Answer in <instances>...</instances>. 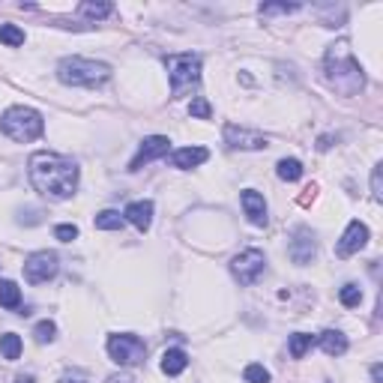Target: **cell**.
I'll list each match as a JSON object with an SVG mask.
<instances>
[{
  "instance_id": "5b68a950",
  "label": "cell",
  "mask_w": 383,
  "mask_h": 383,
  "mask_svg": "<svg viewBox=\"0 0 383 383\" xmlns=\"http://www.w3.org/2000/svg\"><path fill=\"white\" fill-rule=\"evenodd\" d=\"M171 78V96H183L186 87L201 81V57L198 54H171L165 57Z\"/></svg>"
},
{
  "instance_id": "e575fe53",
  "label": "cell",
  "mask_w": 383,
  "mask_h": 383,
  "mask_svg": "<svg viewBox=\"0 0 383 383\" xmlns=\"http://www.w3.org/2000/svg\"><path fill=\"white\" fill-rule=\"evenodd\" d=\"M16 383H36V380H33L30 375H18V377H16Z\"/></svg>"
},
{
  "instance_id": "484cf974",
  "label": "cell",
  "mask_w": 383,
  "mask_h": 383,
  "mask_svg": "<svg viewBox=\"0 0 383 383\" xmlns=\"http://www.w3.org/2000/svg\"><path fill=\"white\" fill-rule=\"evenodd\" d=\"M54 336H57V326H54V321H40V324H36V329H33V338L40 341V344L54 341Z\"/></svg>"
},
{
  "instance_id": "f1b7e54d",
  "label": "cell",
  "mask_w": 383,
  "mask_h": 383,
  "mask_svg": "<svg viewBox=\"0 0 383 383\" xmlns=\"http://www.w3.org/2000/svg\"><path fill=\"white\" fill-rule=\"evenodd\" d=\"M300 4H264L261 6V16H276V12H282V16H288V12H297Z\"/></svg>"
},
{
  "instance_id": "836d02e7",
  "label": "cell",
  "mask_w": 383,
  "mask_h": 383,
  "mask_svg": "<svg viewBox=\"0 0 383 383\" xmlns=\"http://www.w3.org/2000/svg\"><path fill=\"white\" fill-rule=\"evenodd\" d=\"M108 383H135V380H132L129 375H111V377H108Z\"/></svg>"
},
{
  "instance_id": "ba28073f",
  "label": "cell",
  "mask_w": 383,
  "mask_h": 383,
  "mask_svg": "<svg viewBox=\"0 0 383 383\" xmlns=\"http://www.w3.org/2000/svg\"><path fill=\"white\" fill-rule=\"evenodd\" d=\"M60 270L57 264V254L54 252H33L28 261H24V278L30 285H42L48 278H54Z\"/></svg>"
},
{
  "instance_id": "52a82bcc",
  "label": "cell",
  "mask_w": 383,
  "mask_h": 383,
  "mask_svg": "<svg viewBox=\"0 0 383 383\" xmlns=\"http://www.w3.org/2000/svg\"><path fill=\"white\" fill-rule=\"evenodd\" d=\"M264 266H266V258H264V252L261 249H246V252H240L237 258L231 261V273L240 285H254L261 278L264 273Z\"/></svg>"
},
{
  "instance_id": "9a60e30c",
  "label": "cell",
  "mask_w": 383,
  "mask_h": 383,
  "mask_svg": "<svg viewBox=\"0 0 383 383\" xmlns=\"http://www.w3.org/2000/svg\"><path fill=\"white\" fill-rule=\"evenodd\" d=\"M210 159V153L204 147H183V150H174L171 156V165L180 171H189V168H198V165H204Z\"/></svg>"
},
{
  "instance_id": "83f0119b",
  "label": "cell",
  "mask_w": 383,
  "mask_h": 383,
  "mask_svg": "<svg viewBox=\"0 0 383 383\" xmlns=\"http://www.w3.org/2000/svg\"><path fill=\"white\" fill-rule=\"evenodd\" d=\"M242 377H246L249 383H270V372H266L264 365H258V363L246 365V372H242Z\"/></svg>"
},
{
  "instance_id": "f546056e",
  "label": "cell",
  "mask_w": 383,
  "mask_h": 383,
  "mask_svg": "<svg viewBox=\"0 0 383 383\" xmlns=\"http://www.w3.org/2000/svg\"><path fill=\"white\" fill-rule=\"evenodd\" d=\"M383 165H377V168L372 171V198L375 201H383Z\"/></svg>"
},
{
  "instance_id": "4316f807",
  "label": "cell",
  "mask_w": 383,
  "mask_h": 383,
  "mask_svg": "<svg viewBox=\"0 0 383 383\" xmlns=\"http://www.w3.org/2000/svg\"><path fill=\"white\" fill-rule=\"evenodd\" d=\"M189 114H192L195 120H210V117H213V108H210V102H207V99L198 96V99L189 105Z\"/></svg>"
},
{
  "instance_id": "7402d4cb",
  "label": "cell",
  "mask_w": 383,
  "mask_h": 383,
  "mask_svg": "<svg viewBox=\"0 0 383 383\" xmlns=\"http://www.w3.org/2000/svg\"><path fill=\"white\" fill-rule=\"evenodd\" d=\"M312 344H314V336H309V333H297V336H290L288 350H290V356H293V360H302V356H305V350H309Z\"/></svg>"
},
{
  "instance_id": "8992f818",
  "label": "cell",
  "mask_w": 383,
  "mask_h": 383,
  "mask_svg": "<svg viewBox=\"0 0 383 383\" xmlns=\"http://www.w3.org/2000/svg\"><path fill=\"white\" fill-rule=\"evenodd\" d=\"M108 356L117 365H138L147 356V344H144V338H138L132 333L108 336Z\"/></svg>"
},
{
  "instance_id": "4dcf8cb0",
  "label": "cell",
  "mask_w": 383,
  "mask_h": 383,
  "mask_svg": "<svg viewBox=\"0 0 383 383\" xmlns=\"http://www.w3.org/2000/svg\"><path fill=\"white\" fill-rule=\"evenodd\" d=\"M54 237H57L60 242H72L75 237H78V228H75V225H57V228H54Z\"/></svg>"
},
{
  "instance_id": "ac0fdd59",
  "label": "cell",
  "mask_w": 383,
  "mask_h": 383,
  "mask_svg": "<svg viewBox=\"0 0 383 383\" xmlns=\"http://www.w3.org/2000/svg\"><path fill=\"white\" fill-rule=\"evenodd\" d=\"M0 305H4V309H9V312L21 309V290H18L16 282H9V278H4V282H0Z\"/></svg>"
},
{
  "instance_id": "603a6c76",
  "label": "cell",
  "mask_w": 383,
  "mask_h": 383,
  "mask_svg": "<svg viewBox=\"0 0 383 383\" xmlns=\"http://www.w3.org/2000/svg\"><path fill=\"white\" fill-rule=\"evenodd\" d=\"M114 12L111 4H93V0H84L78 6V16H87V18H108Z\"/></svg>"
},
{
  "instance_id": "d6a6232c",
  "label": "cell",
  "mask_w": 383,
  "mask_h": 383,
  "mask_svg": "<svg viewBox=\"0 0 383 383\" xmlns=\"http://www.w3.org/2000/svg\"><path fill=\"white\" fill-rule=\"evenodd\" d=\"M372 383H383V365L380 363L372 365Z\"/></svg>"
},
{
  "instance_id": "4fadbf2b",
  "label": "cell",
  "mask_w": 383,
  "mask_h": 383,
  "mask_svg": "<svg viewBox=\"0 0 383 383\" xmlns=\"http://www.w3.org/2000/svg\"><path fill=\"white\" fill-rule=\"evenodd\" d=\"M123 219L132 222L141 234L150 231V225H153V201H132L129 207L123 210Z\"/></svg>"
},
{
  "instance_id": "277c9868",
  "label": "cell",
  "mask_w": 383,
  "mask_h": 383,
  "mask_svg": "<svg viewBox=\"0 0 383 383\" xmlns=\"http://www.w3.org/2000/svg\"><path fill=\"white\" fill-rule=\"evenodd\" d=\"M57 78L72 87H99L111 78V66L102 60L87 57H63L57 63Z\"/></svg>"
},
{
  "instance_id": "7a4b0ae2",
  "label": "cell",
  "mask_w": 383,
  "mask_h": 383,
  "mask_svg": "<svg viewBox=\"0 0 383 383\" xmlns=\"http://www.w3.org/2000/svg\"><path fill=\"white\" fill-rule=\"evenodd\" d=\"M324 72H326V81L333 84L341 96H356V93H363V87H365V72H363L360 60L353 57L350 45L344 42V40L326 48Z\"/></svg>"
},
{
  "instance_id": "8fae6325",
  "label": "cell",
  "mask_w": 383,
  "mask_h": 383,
  "mask_svg": "<svg viewBox=\"0 0 383 383\" xmlns=\"http://www.w3.org/2000/svg\"><path fill=\"white\" fill-rule=\"evenodd\" d=\"M168 150H171V141H168L165 135H150V138H144L141 147H138V153H135V159L129 162V171H141L144 165H150L153 159H162Z\"/></svg>"
},
{
  "instance_id": "9c48e42d",
  "label": "cell",
  "mask_w": 383,
  "mask_h": 383,
  "mask_svg": "<svg viewBox=\"0 0 383 383\" xmlns=\"http://www.w3.org/2000/svg\"><path fill=\"white\" fill-rule=\"evenodd\" d=\"M225 144L231 150H264V147H270V138L254 132V129H246V126L228 123L225 126Z\"/></svg>"
},
{
  "instance_id": "7c38bea8",
  "label": "cell",
  "mask_w": 383,
  "mask_h": 383,
  "mask_svg": "<svg viewBox=\"0 0 383 383\" xmlns=\"http://www.w3.org/2000/svg\"><path fill=\"white\" fill-rule=\"evenodd\" d=\"M365 242H368V228L360 219H353L348 225V231L341 234V240L336 242V254H338V258H350V254H356L365 246Z\"/></svg>"
},
{
  "instance_id": "5bb4252c",
  "label": "cell",
  "mask_w": 383,
  "mask_h": 383,
  "mask_svg": "<svg viewBox=\"0 0 383 383\" xmlns=\"http://www.w3.org/2000/svg\"><path fill=\"white\" fill-rule=\"evenodd\" d=\"M240 201H242V210H246L249 222L258 225V228H264V225H266V201H264V195H258L254 189H246Z\"/></svg>"
},
{
  "instance_id": "ffe728a7",
  "label": "cell",
  "mask_w": 383,
  "mask_h": 383,
  "mask_svg": "<svg viewBox=\"0 0 383 383\" xmlns=\"http://www.w3.org/2000/svg\"><path fill=\"white\" fill-rule=\"evenodd\" d=\"M0 353H4V360L16 363L21 356V338L16 333H4V336H0Z\"/></svg>"
},
{
  "instance_id": "1f68e13d",
  "label": "cell",
  "mask_w": 383,
  "mask_h": 383,
  "mask_svg": "<svg viewBox=\"0 0 383 383\" xmlns=\"http://www.w3.org/2000/svg\"><path fill=\"white\" fill-rule=\"evenodd\" d=\"M57 383H90V377H87V372H78V368H75V372L63 375Z\"/></svg>"
},
{
  "instance_id": "d6986e66",
  "label": "cell",
  "mask_w": 383,
  "mask_h": 383,
  "mask_svg": "<svg viewBox=\"0 0 383 383\" xmlns=\"http://www.w3.org/2000/svg\"><path fill=\"white\" fill-rule=\"evenodd\" d=\"M276 174L282 177L285 183H297L300 177H302V162L300 159H282L276 165Z\"/></svg>"
},
{
  "instance_id": "e0dca14e",
  "label": "cell",
  "mask_w": 383,
  "mask_h": 383,
  "mask_svg": "<svg viewBox=\"0 0 383 383\" xmlns=\"http://www.w3.org/2000/svg\"><path fill=\"white\" fill-rule=\"evenodd\" d=\"M321 348H324V353H329V356H341V353H348V336L344 333H338V329H326V333H321Z\"/></svg>"
},
{
  "instance_id": "2e32d148",
  "label": "cell",
  "mask_w": 383,
  "mask_h": 383,
  "mask_svg": "<svg viewBox=\"0 0 383 383\" xmlns=\"http://www.w3.org/2000/svg\"><path fill=\"white\" fill-rule=\"evenodd\" d=\"M186 365H189V356H186V350H180V348H171V350L162 353V372L168 375V377L183 375Z\"/></svg>"
},
{
  "instance_id": "cb8c5ba5",
  "label": "cell",
  "mask_w": 383,
  "mask_h": 383,
  "mask_svg": "<svg viewBox=\"0 0 383 383\" xmlns=\"http://www.w3.org/2000/svg\"><path fill=\"white\" fill-rule=\"evenodd\" d=\"M0 42L9 48H18V45H24V30L16 28V24H0Z\"/></svg>"
},
{
  "instance_id": "d4e9b609",
  "label": "cell",
  "mask_w": 383,
  "mask_h": 383,
  "mask_svg": "<svg viewBox=\"0 0 383 383\" xmlns=\"http://www.w3.org/2000/svg\"><path fill=\"white\" fill-rule=\"evenodd\" d=\"M338 300H341V305H348V309H356V305L363 302L360 285H344V288L338 290Z\"/></svg>"
},
{
  "instance_id": "30bf717a",
  "label": "cell",
  "mask_w": 383,
  "mask_h": 383,
  "mask_svg": "<svg viewBox=\"0 0 383 383\" xmlns=\"http://www.w3.org/2000/svg\"><path fill=\"white\" fill-rule=\"evenodd\" d=\"M288 254H290V261L293 264H312L314 261V254H317V240L312 234V228H297V231L290 234V246H288Z\"/></svg>"
},
{
  "instance_id": "3957f363",
  "label": "cell",
  "mask_w": 383,
  "mask_h": 383,
  "mask_svg": "<svg viewBox=\"0 0 383 383\" xmlns=\"http://www.w3.org/2000/svg\"><path fill=\"white\" fill-rule=\"evenodd\" d=\"M0 132L6 138L18 144H28V141H36V138H42L45 132V120L42 114L36 108H28V105H12L0 114Z\"/></svg>"
},
{
  "instance_id": "44dd1931",
  "label": "cell",
  "mask_w": 383,
  "mask_h": 383,
  "mask_svg": "<svg viewBox=\"0 0 383 383\" xmlns=\"http://www.w3.org/2000/svg\"><path fill=\"white\" fill-rule=\"evenodd\" d=\"M123 222H126V219H123L117 210H102V213L96 216V228H99V231H120Z\"/></svg>"
},
{
  "instance_id": "6da1fadb",
  "label": "cell",
  "mask_w": 383,
  "mask_h": 383,
  "mask_svg": "<svg viewBox=\"0 0 383 383\" xmlns=\"http://www.w3.org/2000/svg\"><path fill=\"white\" fill-rule=\"evenodd\" d=\"M28 177L33 189L51 201H66L78 189V165L60 153L40 150L28 162Z\"/></svg>"
}]
</instances>
